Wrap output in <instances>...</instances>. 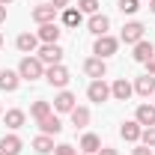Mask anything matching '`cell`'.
I'll use <instances>...</instances> for the list:
<instances>
[{
	"label": "cell",
	"instance_id": "obj_33",
	"mask_svg": "<svg viewBox=\"0 0 155 155\" xmlns=\"http://www.w3.org/2000/svg\"><path fill=\"white\" fill-rule=\"evenodd\" d=\"M51 6H54V9H60V12H63V9L69 6V0H51Z\"/></svg>",
	"mask_w": 155,
	"mask_h": 155
},
{
	"label": "cell",
	"instance_id": "obj_34",
	"mask_svg": "<svg viewBox=\"0 0 155 155\" xmlns=\"http://www.w3.org/2000/svg\"><path fill=\"white\" fill-rule=\"evenodd\" d=\"M96 155H119V152H116V149H110V146H101Z\"/></svg>",
	"mask_w": 155,
	"mask_h": 155
},
{
	"label": "cell",
	"instance_id": "obj_17",
	"mask_svg": "<svg viewBox=\"0 0 155 155\" xmlns=\"http://www.w3.org/2000/svg\"><path fill=\"white\" fill-rule=\"evenodd\" d=\"M39 128H42V134H60L63 131V122H60V116L57 114H48L45 119H39Z\"/></svg>",
	"mask_w": 155,
	"mask_h": 155
},
{
	"label": "cell",
	"instance_id": "obj_27",
	"mask_svg": "<svg viewBox=\"0 0 155 155\" xmlns=\"http://www.w3.org/2000/svg\"><path fill=\"white\" fill-rule=\"evenodd\" d=\"M140 9V0H119V12L122 15H134Z\"/></svg>",
	"mask_w": 155,
	"mask_h": 155
},
{
	"label": "cell",
	"instance_id": "obj_32",
	"mask_svg": "<svg viewBox=\"0 0 155 155\" xmlns=\"http://www.w3.org/2000/svg\"><path fill=\"white\" fill-rule=\"evenodd\" d=\"M131 155H152V149L149 146H137V149H131Z\"/></svg>",
	"mask_w": 155,
	"mask_h": 155
},
{
	"label": "cell",
	"instance_id": "obj_35",
	"mask_svg": "<svg viewBox=\"0 0 155 155\" xmlns=\"http://www.w3.org/2000/svg\"><path fill=\"white\" fill-rule=\"evenodd\" d=\"M3 21H6V6L0 3V24H3Z\"/></svg>",
	"mask_w": 155,
	"mask_h": 155
},
{
	"label": "cell",
	"instance_id": "obj_8",
	"mask_svg": "<svg viewBox=\"0 0 155 155\" xmlns=\"http://www.w3.org/2000/svg\"><path fill=\"white\" fill-rule=\"evenodd\" d=\"M60 33H63V30H60V24L57 21H51V24H39V42H42V45H54V42H57L60 39Z\"/></svg>",
	"mask_w": 155,
	"mask_h": 155
},
{
	"label": "cell",
	"instance_id": "obj_1",
	"mask_svg": "<svg viewBox=\"0 0 155 155\" xmlns=\"http://www.w3.org/2000/svg\"><path fill=\"white\" fill-rule=\"evenodd\" d=\"M18 75H21V81H39V78H45V63L33 54H27L18 63Z\"/></svg>",
	"mask_w": 155,
	"mask_h": 155
},
{
	"label": "cell",
	"instance_id": "obj_7",
	"mask_svg": "<svg viewBox=\"0 0 155 155\" xmlns=\"http://www.w3.org/2000/svg\"><path fill=\"white\" fill-rule=\"evenodd\" d=\"M57 114H72L75 110V93H69V90H60L57 96H54V104H51Z\"/></svg>",
	"mask_w": 155,
	"mask_h": 155
},
{
	"label": "cell",
	"instance_id": "obj_25",
	"mask_svg": "<svg viewBox=\"0 0 155 155\" xmlns=\"http://www.w3.org/2000/svg\"><path fill=\"white\" fill-rule=\"evenodd\" d=\"M81 149H84L87 155H96L98 149H101V140H98L96 134H84L81 137Z\"/></svg>",
	"mask_w": 155,
	"mask_h": 155
},
{
	"label": "cell",
	"instance_id": "obj_3",
	"mask_svg": "<svg viewBox=\"0 0 155 155\" xmlns=\"http://www.w3.org/2000/svg\"><path fill=\"white\" fill-rule=\"evenodd\" d=\"M45 81L51 84V87H57V90H66V84H69V69L57 63V66H48L45 69Z\"/></svg>",
	"mask_w": 155,
	"mask_h": 155
},
{
	"label": "cell",
	"instance_id": "obj_39",
	"mask_svg": "<svg viewBox=\"0 0 155 155\" xmlns=\"http://www.w3.org/2000/svg\"><path fill=\"white\" fill-rule=\"evenodd\" d=\"M0 114H3V104H0Z\"/></svg>",
	"mask_w": 155,
	"mask_h": 155
},
{
	"label": "cell",
	"instance_id": "obj_20",
	"mask_svg": "<svg viewBox=\"0 0 155 155\" xmlns=\"http://www.w3.org/2000/svg\"><path fill=\"white\" fill-rule=\"evenodd\" d=\"M0 149H3V155H18L21 149H24V143H21L18 134H6L0 140Z\"/></svg>",
	"mask_w": 155,
	"mask_h": 155
},
{
	"label": "cell",
	"instance_id": "obj_9",
	"mask_svg": "<svg viewBox=\"0 0 155 155\" xmlns=\"http://www.w3.org/2000/svg\"><path fill=\"white\" fill-rule=\"evenodd\" d=\"M84 72L93 78V81H101V78L107 75V63H104L101 57H90L87 63H84Z\"/></svg>",
	"mask_w": 155,
	"mask_h": 155
},
{
	"label": "cell",
	"instance_id": "obj_37",
	"mask_svg": "<svg viewBox=\"0 0 155 155\" xmlns=\"http://www.w3.org/2000/svg\"><path fill=\"white\" fill-rule=\"evenodd\" d=\"M0 3H3V6H9V3H12V0H0Z\"/></svg>",
	"mask_w": 155,
	"mask_h": 155
},
{
	"label": "cell",
	"instance_id": "obj_36",
	"mask_svg": "<svg viewBox=\"0 0 155 155\" xmlns=\"http://www.w3.org/2000/svg\"><path fill=\"white\" fill-rule=\"evenodd\" d=\"M149 9H152V15H155V0H149Z\"/></svg>",
	"mask_w": 155,
	"mask_h": 155
},
{
	"label": "cell",
	"instance_id": "obj_10",
	"mask_svg": "<svg viewBox=\"0 0 155 155\" xmlns=\"http://www.w3.org/2000/svg\"><path fill=\"white\" fill-rule=\"evenodd\" d=\"M131 93H134V87H131L125 78H119V81H114V84H110V98H116V101H128V98H131Z\"/></svg>",
	"mask_w": 155,
	"mask_h": 155
},
{
	"label": "cell",
	"instance_id": "obj_23",
	"mask_svg": "<svg viewBox=\"0 0 155 155\" xmlns=\"http://www.w3.org/2000/svg\"><path fill=\"white\" fill-rule=\"evenodd\" d=\"M48 114H54V107H51V101H33V104H30V116H33V119H45V116Z\"/></svg>",
	"mask_w": 155,
	"mask_h": 155
},
{
	"label": "cell",
	"instance_id": "obj_19",
	"mask_svg": "<svg viewBox=\"0 0 155 155\" xmlns=\"http://www.w3.org/2000/svg\"><path fill=\"white\" fill-rule=\"evenodd\" d=\"M131 48H134V54H131V57H134L137 63H146V60L155 54V45H152V42H146V39H140V42L131 45Z\"/></svg>",
	"mask_w": 155,
	"mask_h": 155
},
{
	"label": "cell",
	"instance_id": "obj_16",
	"mask_svg": "<svg viewBox=\"0 0 155 155\" xmlns=\"http://www.w3.org/2000/svg\"><path fill=\"white\" fill-rule=\"evenodd\" d=\"M18 84H21V75H18V72H12V69H3V72H0V90L15 93Z\"/></svg>",
	"mask_w": 155,
	"mask_h": 155
},
{
	"label": "cell",
	"instance_id": "obj_21",
	"mask_svg": "<svg viewBox=\"0 0 155 155\" xmlns=\"http://www.w3.org/2000/svg\"><path fill=\"white\" fill-rule=\"evenodd\" d=\"M72 125H75V128H87V125H90V107H78L75 104V110H72Z\"/></svg>",
	"mask_w": 155,
	"mask_h": 155
},
{
	"label": "cell",
	"instance_id": "obj_28",
	"mask_svg": "<svg viewBox=\"0 0 155 155\" xmlns=\"http://www.w3.org/2000/svg\"><path fill=\"white\" fill-rule=\"evenodd\" d=\"M78 9L87 12V15H96L98 12V0H78Z\"/></svg>",
	"mask_w": 155,
	"mask_h": 155
},
{
	"label": "cell",
	"instance_id": "obj_29",
	"mask_svg": "<svg viewBox=\"0 0 155 155\" xmlns=\"http://www.w3.org/2000/svg\"><path fill=\"white\" fill-rule=\"evenodd\" d=\"M140 143L143 146H155V125H149V128L140 131Z\"/></svg>",
	"mask_w": 155,
	"mask_h": 155
},
{
	"label": "cell",
	"instance_id": "obj_26",
	"mask_svg": "<svg viewBox=\"0 0 155 155\" xmlns=\"http://www.w3.org/2000/svg\"><path fill=\"white\" fill-rule=\"evenodd\" d=\"M6 125H9V128H12V131H15V128H21V125H24V119H27V116H24V110H18V107H15V110H6Z\"/></svg>",
	"mask_w": 155,
	"mask_h": 155
},
{
	"label": "cell",
	"instance_id": "obj_22",
	"mask_svg": "<svg viewBox=\"0 0 155 155\" xmlns=\"http://www.w3.org/2000/svg\"><path fill=\"white\" fill-rule=\"evenodd\" d=\"M33 149H36L39 155H48V152H54V137H51V134H39L36 140H33Z\"/></svg>",
	"mask_w": 155,
	"mask_h": 155
},
{
	"label": "cell",
	"instance_id": "obj_6",
	"mask_svg": "<svg viewBox=\"0 0 155 155\" xmlns=\"http://www.w3.org/2000/svg\"><path fill=\"white\" fill-rule=\"evenodd\" d=\"M87 98L96 101V104L107 101V98H110V87H107V81H104V78H101V81H93V84L87 87Z\"/></svg>",
	"mask_w": 155,
	"mask_h": 155
},
{
	"label": "cell",
	"instance_id": "obj_15",
	"mask_svg": "<svg viewBox=\"0 0 155 155\" xmlns=\"http://www.w3.org/2000/svg\"><path fill=\"white\" fill-rule=\"evenodd\" d=\"M134 93H137V96H143V98L155 96V78L152 75H140L134 81Z\"/></svg>",
	"mask_w": 155,
	"mask_h": 155
},
{
	"label": "cell",
	"instance_id": "obj_2",
	"mask_svg": "<svg viewBox=\"0 0 155 155\" xmlns=\"http://www.w3.org/2000/svg\"><path fill=\"white\" fill-rule=\"evenodd\" d=\"M116 48H119V39L110 36V33H104V36H96V45H93V54L101 60H107V57H114L116 54Z\"/></svg>",
	"mask_w": 155,
	"mask_h": 155
},
{
	"label": "cell",
	"instance_id": "obj_42",
	"mask_svg": "<svg viewBox=\"0 0 155 155\" xmlns=\"http://www.w3.org/2000/svg\"><path fill=\"white\" fill-rule=\"evenodd\" d=\"M152 98H155V96H152Z\"/></svg>",
	"mask_w": 155,
	"mask_h": 155
},
{
	"label": "cell",
	"instance_id": "obj_40",
	"mask_svg": "<svg viewBox=\"0 0 155 155\" xmlns=\"http://www.w3.org/2000/svg\"><path fill=\"white\" fill-rule=\"evenodd\" d=\"M0 155H3V149H0Z\"/></svg>",
	"mask_w": 155,
	"mask_h": 155
},
{
	"label": "cell",
	"instance_id": "obj_11",
	"mask_svg": "<svg viewBox=\"0 0 155 155\" xmlns=\"http://www.w3.org/2000/svg\"><path fill=\"white\" fill-rule=\"evenodd\" d=\"M60 9H54L51 3H39V6H33V21L36 24H51V21L57 18Z\"/></svg>",
	"mask_w": 155,
	"mask_h": 155
},
{
	"label": "cell",
	"instance_id": "obj_5",
	"mask_svg": "<svg viewBox=\"0 0 155 155\" xmlns=\"http://www.w3.org/2000/svg\"><path fill=\"white\" fill-rule=\"evenodd\" d=\"M45 66H57V63H63V48H60L57 42L54 45H39V54H36Z\"/></svg>",
	"mask_w": 155,
	"mask_h": 155
},
{
	"label": "cell",
	"instance_id": "obj_38",
	"mask_svg": "<svg viewBox=\"0 0 155 155\" xmlns=\"http://www.w3.org/2000/svg\"><path fill=\"white\" fill-rule=\"evenodd\" d=\"M0 48H3V33H0Z\"/></svg>",
	"mask_w": 155,
	"mask_h": 155
},
{
	"label": "cell",
	"instance_id": "obj_24",
	"mask_svg": "<svg viewBox=\"0 0 155 155\" xmlns=\"http://www.w3.org/2000/svg\"><path fill=\"white\" fill-rule=\"evenodd\" d=\"M81 18H84V12H81V9H72V6H66V9H63V27H78Z\"/></svg>",
	"mask_w": 155,
	"mask_h": 155
},
{
	"label": "cell",
	"instance_id": "obj_41",
	"mask_svg": "<svg viewBox=\"0 0 155 155\" xmlns=\"http://www.w3.org/2000/svg\"><path fill=\"white\" fill-rule=\"evenodd\" d=\"M81 155H87V152H81Z\"/></svg>",
	"mask_w": 155,
	"mask_h": 155
},
{
	"label": "cell",
	"instance_id": "obj_31",
	"mask_svg": "<svg viewBox=\"0 0 155 155\" xmlns=\"http://www.w3.org/2000/svg\"><path fill=\"white\" fill-rule=\"evenodd\" d=\"M146 75H152V78H155V54L146 60Z\"/></svg>",
	"mask_w": 155,
	"mask_h": 155
},
{
	"label": "cell",
	"instance_id": "obj_14",
	"mask_svg": "<svg viewBox=\"0 0 155 155\" xmlns=\"http://www.w3.org/2000/svg\"><path fill=\"white\" fill-rule=\"evenodd\" d=\"M39 36L36 33H21L18 39H15V48H18L21 54H33V51H39Z\"/></svg>",
	"mask_w": 155,
	"mask_h": 155
},
{
	"label": "cell",
	"instance_id": "obj_12",
	"mask_svg": "<svg viewBox=\"0 0 155 155\" xmlns=\"http://www.w3.org/2000/svg\"><path fill=\"white\" fill-rule=\"evenodd\" d=\"M87 27H90V33H93V36H104V33L110 30V18H107V15H101V12H96V15H90Z\"/></svg>",
	"mask_w": 155,
	"mask_h": 155
},
{
	"label": "cell",
	"instance_id": "obj_30",
	"mask_svg": "<svg viewBox=\"0 0 155 155\" xmlns=\"http://www.w3.org/2000/svg\"><path fill=\"white\" fill-rule=\"evenodd\" d=\"M54 155H78L75 146H69V143H60V146H54Z\"/></svg>",
	"mask_w": 155,
	"mask_h": 155
},
{
	"label": "cell",
	"instance_id": "obj_4",
	"mask_svg": "<svg viewBox=\"0 0 155 155\" xmlns=\"http://www.w3.org/2000/svg\"><path fill=\"white\" fill-rule=\"evenodd\" d=\"M146 33V27L140 24V21H128L125 27H122V33H119V42H125V45H137L140 39Z\"/></svg>",
	"mask_w": 155,
	"mask_h": 155
},
{
	"label": "cell",
	"instance_id": "obj_13",
	"mask_svg": "<svg viewBox=\"0 0 155 155\" xmlns=\"http://www.w3.org/2000/svg\"><path fill=\"white\" fill-rule=\"evenodd\" d=\"M140 131H143V125H140L137 119H128V122L119 125V137L128 140V143H137V140H140Z\"/></svg>",
	"mask_w": 155,
	"mask_h": 155
},
{
	"label": "cell",
	"instance_id": "obj_18",
	"mask_svg": "<svg viewBox=\"0 0 155 155\" xmlns=\"http://www.w3.org/2000/svg\"><path fill=\"white\" fill-rule=\"evenodd\" d=\"M134 119L143 125V128L155 125V104H140V107L134 110Z\"/></svg>",
	"mask_w": 155,
	"mask_h": 155
}]
</instances>
